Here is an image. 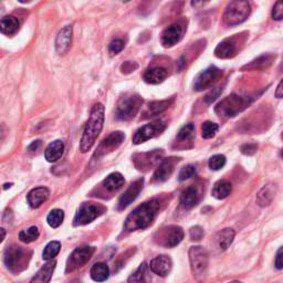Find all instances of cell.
<instances>
[{
	"label": "cell",
	"mask_w": 283,
	"mask_h": 283,
	"mask_svg": "<svg viewBox=\"0 0 283 283\" xmlns=\"http://www.w3.org/2000/svg\"><path fill=\"white\" fill-rule=\"evenodd\" d=\"M163 156L162 149H155L153 152L137 154L134 156V163L135 166L142 170L143 168H149L156 165Z\"/></svg>",
	"instance_id": "obj_15"
},
{
	"label": "cell",
	"mask_w": 283,
	"mask_h": 283,
	"mask_svg": "<svg viewBox=\"0 0 283 283\" xmlns=\"http://www.w3.org/2000/svg\"><path fill=\"white\" fill-rule=\"evenodd\" d=\"M229 283H242V282H240V281H231V282H229Z\"/></svg>",
	"instance_id": "obj_53"
},
{
	"label": "cell",
	"mask_w": 283,
	"mask_h": 283,
	"mask_svg": "<svg viewBox=\"0 0 283 283\" xmlns=\"http://www.w3.org/2000/svg\"><path fill=\"white\" fill-rule=\"evenodd\" d=\"M176 163H178V158H167L159 164V166L155 170L153 175V180L155 183H163L166 181L170 175L173 174Z\"/></svg>",
	"instance_id": "obj_17"
},
{
	"label": "cell",
	"mask_w": 283,
	"mask_h": 283,
	"mask_svg": "<svg viewBox=\"0 0 283 283\" xmlns=\"http://www.w3.org/2000/svg\"><path fill=\"white\" fill-rule=\"evenodd\" d=\"M209 167L212 170H219L221 169L223 166L226 165V157L223 156L221 154L218 155H213L212 157H210L209 159Z\"/></svg>",
	"instance_id": "obj_40"
},
{
	"label": "cell",
	"mask_w": 283,
	"mask_h": 283,
	"mask_svg": "<svg viewBox=\"0 0 283 283\" xmlns=\"http://www.w3.org/2000/svg\"><path fill=\"white\" fill-rule=\"evenodd\" d=\"M50 197V191L46 187H37L29 191L27 195V200L31 208H39Z\"/></svg>",
	"instance_id": "obj_20"
},
{
	"label": "cell",
	"mask_w": 283,
	"mask_h": 283,
	"mask_svg": "<svg viewBox=\"0 0 283 283\" xmlns=\"http://www.w3.org/2000/svg\"><path fill=\"white\" fill-rule=\"evenodd\" d=\"M204 234H205L204 230H202V228L199 226H195L193 228H190L189 230L190 239L194 240V241H199V240H201L202 237H204Z\"/></svg>",
	"instance_id": "obj_44"
},
{
	"label": "cell",
	"mask_w": 283,
	"mask_h": 283,
	"mask_svg": "<svg viewBox=\"0 0 283 283\" xmlns=\"http://www.w3.org/2000/svg\"><path fill=\"white\" fill-rule=\"evenodd\" d=\"M272 18L277 21L283 20V0L274 4V7L272 9Z\"/></svg>",
	"instance_id": "obj_43"
},
{
	"label": "cell",
	"mask_w": 283,
	"mask_h": 283,
	"mask_svg": "<svg viewBox=\"0 0 283 283\" xmlns=\"http://www.w3.org/2000/svg\"><path fill=\"white\" fill-rule=\"evenodd\" d=\"M27 254H28V252L23 248L16 247V245L8 247L6 252H5V263H6L7 268L13 272L19 271L25 268L26 263H28V260H27L28 255Z\"/></svg>",
	"instance_id": "obj_8"
},
{
	"label": "cell",
	"mask_w": 283,
	"mask_h": 283,
	"mask_svg": "<svg viewBox=\"0 0 283 283\" xmlns=\"http://www.w3.org/2000/svg\"><path fill=\"white\" fill-rule=\"evenodd\" d=\"M12 185H13V184H5V185H4V189H7L8 187L10 188V187H12Z\"/></svg>",
	"instance_id": "obj_52"
},
{
	"label": "cell",
	"mask_w": 283,
	"mask_h": 283,
	"mask_svg": "<svg viewBox=\"0 0 283 283\" xmlns=\"http://www.w3.org/2000/svg\"><path fill=\"white\" fill-rule=\"evenodd\" d=\"M72 27L67 26L60 30L56 39V50L59 55H66L71 47Z\"/></svg>",
	"instance_id": "obj_18"
},
{
	"label": "cell",
	"mask_w": 283,
	"mask_h": 283,
	"mask_svg": "<svg viewBox=\"0 0 283 283\" xmlns=\"http://www.w3.org/2000/svg\"><path fill=\"white\" fill-rule=\"evenodd\" d=\"M281 137H282V140H283V133H282V135H281Z\"/></svg>",
	"instance_id": "obj_55"
},
{
	"label": "cell",
	"mask_w": 283,
	"mask_h": 283,
	"mask_svg": "<svg viewBox=\"0 0 283 283\" xmlns=\"http://www.w3.org/2000/svg\"><path fill=\"white\" fill-rule=\"evenodd\" d=\"M257 144H245V145L241 146V153L244 155H253L257 152Z\"/></svg>",
	"instance_id": "obj_46"
},
{
	"label": "cell",
	"mask_w": 283,
	"mask_h": 283,
	"mask_svg": "<svg viewBox=\"0 0 283 283\" xmlns=\"http://www.w3.org/2000/svg\"><path fill=\"white\" fill-rule=\"evenodd\" d=\"M65 219V212L61 209H53L47 217V221L51 228H58Z\"/></svg>",
	"instance_id": "obj_35"
},
{
	"label": "cell",
	"mask_w": 283,
	"mask_h": 283,
	"mask_svg": "<svg viewBox=\"0 0 283 283\" xmlns=\"http://www.w3.org/2000/svg\"><path fill=\"white\" fill-rule=\"evenodd\" d=\"M251 12L250 4L243 0L231 2L226 8L223 14V21L228 26H237L247 20Z\"/></svg>",
	"instance_id": "obj_5"
},
{
	"label": "cell",
	"mask_w": 283,
	"mask_h": 283,
	"mask_svg": "<svg viewBox=\"0 0 283 283\" xmlns=\"http://www.w3.org/2000/svg\"><path fill=\"white\" fill-rule=\"evenodd\" d=\"M220 74V70L216 67H209L206 69L205 71L200 72L197 78L195 79L194 83V89L195 91H204L205 89H208L210 85L216 81L217 78Z\"/></svg>",
	"instance_id": "obj_13"
},
{
	"label": "cell",
	"mask_w": 283,
	"mask_h": 283,
	"mask_svg": "<svg viewBox=\"0 0 283 283\" xmlns=\"http://www.w3.org/2000/svg\"><path fill=\"white\" fill-rule=\"evenodd\" d=\"M151 268L146 263H142L138 269L133 273L127 282L129 283H151L152 276H151Z\"/></svg>",
	"instance_id": "obj_26"
},
{
	"label": "cell",
	"mask_w": 283,
	"mask_h": 283,
	"mask_svg": "<svg viewBox=\"0 0 283 283\" xmlns=\"http://www.w3.org/2000/svg\"><path fill=\"white\" fill-rule=\"evenodd\" d=\"M0 230H2V241H4V240H5V237H6V231H5V229H4V228L0 229Z\"/></svg>",
	"instance_id": "obj_50"
},
{
	"label": "cell",
	"mask_w": 283,
	"mask_h": 283,
	"mask_svg": "<svg viewBox=\"0 0 283 283\" xmlns=\"http://www.w3.org/2000/svg\"><path fill=\"white\" fill-rule=\"evenodd\" d=\"M250 104V100L242 95L231 94L221 100L215 108L216 114L223 119H231L247 108Z\"/></svg>",
	"instance_id": "obj_3"
},
{
	"label": "cell",
	"mask_w": 283,
	"mask_h": 283,
	"mask_svg": "<svg viewBox=\"0 0 283 283\" xmlns=\"http://www.w3.org/2000/svg\"><path fill=\"white\" fill-rule=\"evenodd\" d=\"M173 262L168 255H158L151 261L149 268L159 276H166L172 270Z\"/></svg>",
	"instance_id": "obj_19"
},
{
	"label": "cell",
	"mask_w": 283,
	"mask_h": 283,
	"mask_svg": "<svg viewBox=\"0 0 283 283\" xmlns=\"http://www.w3.org/2000/svg\"><path fill=\"white\" fill-rule=\"evenodd\" d=\"M275 268L283 269V247L277 250L275 255Z\"/></svg>",
	"instance_id": "obj_47"
},
{
	"label": "cell",
	"mask_w": 283,
	"mask_h": 283,
	"mask_svg": "<svg viewBox=\"0 0 283 283\" xmlns=\"http://www.w3.org/2000/svg\"><path fill=\"white\" fill-rule=\"evenodd\" d=\"M104 124V106L101 103L95 104L92 110L87 125L84 127L83 135L80 142V151L82 153L89 152L97 141Z\"/></svg>",
	"instance_id": "obj_2"
},
{
	"label": "cell",
	"mask_w": 283,
	"mask_h": 283,
	"mask_svg": "<svg viewBox=\"0 0 283 283\" xmlns=\"http://www.w3.org/2000/svg\"><path fill=\"white\" fill-rule=\"evenodd\" d=\"M218 130H219L218 124L210 121H207L201 126V135L202 137L206 138V140H209V138H212L216 135Z\"/></svg>",
	"instance_id": "obj_38"
},
{
	"label": "cell",
	"mask_w": 283,
	"mask_h": 283,
	"mask_svg": "<svg viewBox=\"0 0 283 283\" xmlns=\"http://www.w3.org/2000/svg\"><path fill=\"white\" fill-rule=\"evenodd\" d=\"M185 33V25L179 21V23H175L172 26L167 27L162 34V45L165 48H170L177 45L178 42L183 38V35Z\"/></svg>",
	"instance_id": "obj_12"
},
{
	"label": "cell",
	"mask_w": 283,
	"mask_h": 283,
	"mask_svg": "<svg viewBox=\"0 0 283 283\" xmlns=\"http://www.w3.org/2000/svg\"><path fill=\"white\" fill-rule=\"evenodd\" d=\"M172 103H173V99L164 100V101H155V102L148 104L147 109L145 110V112H144V115H145V117L147 119V117H152L161 114L165 110H167Z\"/></svg>",
	"instance_id": "obj_29"
},
{
	"label": "cell",
	"mask_w": 283,
	"mask_h": 283,
	"mask_svg": "<svg viewBox=\"0 0 283 283\" xmlns=\"http://www.w3.org/2000/svg\"><path fill=\"white\" fill-rule=\"evenodd\" d=\"M275 191H276V187L273 184H268L265 185L263 188H261V190L257 195V204L260 207H266L269 206L272 200H273L274 196H275Z\"/></svg>",
	"instance_id": "obj_25"
},
{
	"label": "cell",
	"mask_w": 283,
	"mask_h": 283,
	"mask_svg": "<svg viewBox=\"0 0 283 283\" xmlns=\"http://www.w3.org/2000/svg\"><path fill=\"white\" fill-rule=\"evenodd\" d=\"M95 249L90 245H83V247H79L73 251L70 258L68 260V266L67 272L74 271L79 268H81L84 264L89 262V260L92 257Z\"/></svg>",
	"instance_id": "obj_11"
},
{
	"label": "cell",
	"mask_w": 283,
	"mask_h": 283,
	"mask_svg": "<svg viewBox=\"0 0 283 283\" xmlns=\"http://www.w3.org/2000/svg\"><path fill=\"white\" fill-rule=\"evenodd\" d=\"M184 239L183 229L178 226H168L158 232L157 242L164 247L174 248Z\"/></svg>",
	"instance_id": "obj_10"
},
{
	"label": "cell",
	"mask_w": 283,
	"mask_h": 283,
	"mask_svg": "<svg viewBox=\"0 0 283 283\" xmlns=\"http://www.w3.org/2000/svg\"><path fill=\"white\" fill-rule=\"evenodd\" d=\"M143 100L138 94H126L121 98L116 106L115 115L121 121H130L134 119L140 111Z\"/></svg>",
	"instance_id": "obj_4"
},
{
	"label": "cell",
	"mask_w": 283,
	"mask_h": 283,
	"mask_svg": "<svg viewBox=\"0 0 283 283\" xmlns=\"http://www.w3.org/2000/svg\"><path fill=\"white\" fill-rule=\"evenodd\" d=\"M281 156H282V158H283V149L281 151Z\"/></svg>",
	"instance_id": "obj_54"
},
{
	"label": "cell",
	"mask_w": 283,
	"mask_h": 283,
	"mask_svg": "<svg viewBox=\"0 0 283 283\" xmlns=\"http://www.w3.org/2000/svg\"><path fill=\"white\" fill-rule=\"evenodd\" d=\"M221 92H222V88L221 87L212 89L211 91H209V92L207 93V95L205 97V101H206L208 104H211L213 101L217 100V98L219 97V95H220Z\"/></svg>",
	"instance_id": "obj_45"
},
{
	"label": "cell",
	"mask_w": 283,
	"mask_h": 283,
	"mask_svg": "<svg viewBox=\"0 0 283 283\" xmlns=\"http://www.w3.org/2000/svg\"><path fill=\"white\" fill-rule=\"evenodd\" d=\"M40 146H41V141H35V142L31 143L30 145L28 146V151L35 152V151H37V149H38Z\"/></svg>",
	"instance_id": "obj_49"
},
{
	"label": "cell",
	"mask_w": 283,
	"mask_h": 283,
	"mask_svg": "<svg viewBox=\"0 0 283 283\" xmlns=\"http://www.w3.org/2000/svg\"><path fill=\"white\" fill-rule=\"evenodd\" d=\"M124 41L121 39H115L110 44L109 46V52L111 56H115L117 53H120L123 49H124Z\"/></svg>",
	"instance_id": "obj_42"
},
{
	"label": "cell",
	"mask_w": 283,
	"mask_h": 283,
	"mask_svg": "<svg viewBox=\"0 0 283 283\" xmlns=\"http://www.w3.org/2000/svg\"><path fill=\"white\" fill-rule=\"evenodd\" d=\"M19 20L14 16H6L0 21V30L4 35L13 36L19 29Z\"/></svg>",
	"instance_id": "obj_30"
},
{
	"label": "cell",
	"mask_w": 283,
	"mask_h": 283,
	"mask_svg": "<svg viewBox=\"0 0 283 283\" xmlns=\"http://www.w3.org/2000/svg\"><path fill=\"white\" fill-rule=\"evenodd\" d=\"M272 60H273V56L266 55V56L259 57L257 60L252 61L249 66L247 65L243 69H263L269 67L272 63Z\"/></svg>",
	"instance_id": "obj_37"
},
{
	"label": "cell",
	"mask_w": 283,
	"mask_h": 283,
	"mask_svg": "<svg viewBox=\"0 0 283 283\" xmlns=\"http://www.w3.org/2000/svg\"><path fill=\"white\" fill-rule=\"evenodd\" d=\"M167 77V71L164 68H153L149 69L144 74V80L149 84L162 83Z\"/></svg>",
	"instance_id": "obj_31"
},
{
	"label": "cell",
	"mask_w": 283,
	"mask_h": 283,
	"mask_svg": "<svg viewBox=\"0 0 283 283\" xmlns=\"http://www.w3.org/2000/svg\"><path fill=\"white\" fill-rule=\"evenodd\" d=\"M61 244L59 241H51L46 245V248L44 250V253H42V258L44 260H51L55 257H57L58 253L60 252Z\"/></svg>",
	"instance_id": "obj_36"
},
{
	"label": "cell",
	"mask_w": 283,
	"mask_h": 283,
	"mask_svg": "<svg viewBox=\"0 0 283 283\" xmlns=\"http://www.w3.org/2000/svg\"><path fill=\"white\" fill-rule=\"evenodd\" d=\"M105 208L94 202H83L79 207L76 217H74V226H83L95 220L102 215Z\"/></svg>",
	"instance_id": "obj_7"
},
{
	"label": "cell",
	"mask_w": 283,
	"mask_h": 283,
	"mask_svg": "<svg viewBox=\"0 0 283 283\" xmlns=\"http://www.w3.org/2000/svg\"><path fill=\"white\" fill-rule=\"evenodd\" d=\"M195 175H196V167L194 165H187V166L180 169V172L178 174V180L185 181L187 179L194 177Z\"/></svg>",
	"instance_id": "obj_41"
},
{
	"label": "cell",
	"mask_w": 283,
	"mask_h": 283,
	"mask_svg": "<svg viewBox=\"0 0 283 283\" xmlns=\"http://www.w3.org/2000/svg\"><path fill=\"white\" fill-rule=\"evenodd\" d=\"M56 265H57L56 260L49 261V262L46 263L38 272H37L36 275L31 279L30 283H49L53 272H55Z\"/></svg>",
	"instance_id": "obj_21"
},
{
	"label": "cell",
	"mask_w": 283,
	"mask_h": 283,
	"mask_svg": "<svg viewBox=\"0 0 283 283\" xmlns=\"http://www.w3.org/2000/svg\"><path fill=\"white\" fill-rule=\"evenodd\" d=\"M231 190H232V186H231L230 181L222 179V180L217 181V183L215 184L211 194L216 199L221 200V199L227 198V197L231 194Z\"/></svg>",
	"instance_id": "obj_28"
},
{
	"label": "cell",
	"mask_w": 283,
	"mask_h": 283,
	"mask_svg": "<svg viewBox=\"0 0 283 283\" xmlns=\"http://www.w3.org/2000/svg\"><path fill=\"white\" fill-rule=\"evenodd\" d=\"M189 260L191 265V271H193L194 276L198 281L205 279L208 264H209V254L208 251L197 245V247H191L189 249Z\"/></svg>",
	"instance_id": "obj_6"
},
{
	"label": "cell",
	"mask_w": 283,
	"mask_h": 283,
	"mask_svg": "<svg viewBox=\"0 0 283 283\" xmlns=\"http://www.w3.org/2000/svg\"><path fill=\"white\" fill-rule=\"evenodd\" d=\"M165 129H166V124L161 120L149 123V124L144 125L136 131L135 135L133 136V143H134L135 145L142 144L144 142L151 140V138H154L157 135L162 134V132H164Z\"/></svg>",
	"instance_id": "obj_9"
},
{
	"label": "cell",
	"mask_w": 283,
	"mask_h": 283,
	"mask_svg": "<svg viewBox=\"0 0 283 283\" xmlns=\"http://www.w3.org/2000/svg\"><path fill=\"white\" fill-rule=\"evenodd\" d=\"M125 179L123 177V175L120 173H112L109 175L103 181V186L106 190L109 191H116L120 188H122V186H124Z\"/></svg>",
	"instance_id": "obj_32"
},
{
	"label": "cell",
	"mask_w": 283,
	"mask_h": 283,
	"mask_svg": "<svg viewBox=\"0 0 283 283\" xmlns=\"http://www.w3.org/2000/svg\"><path fill=\"white\" fill-rule=\"evenodd\" d=\"M194 132H195V126L193 124H186L179 130L177 134V140L178 141L190 140L194 135Z\"/></svg>",
	"instance_id": "obj_39"
},
{
	"label": "cell",
	"mask_w": 283,
	"mask_h": 283,
	"mask_svg": "<svg viewBox=\"0 0 283 283\" xmlns=\"http://www.w3.org/2000/svg\"><path fill=\"white\" fill-rule=\"evenodd\" d=\"M275 98L282 99L283 98V79L281 80V82L277 85V88L275 90Z\"/></svg>",
	"instance_id": "obj_48"
},
{
	"label": "cell",
	"mask_w": 283,
	"mask_h": 283,
	"mask_svg": "<svg viewBox=\"0 0 283 283\" xmlns=\"http://www.w3.org/2000/svg\"><path fill=\"white\" fill-rule=\"evenodd\" d=\"M159 209H161V204L157 199L144 202L135 208L126 218L124 225L125 229L127 231H136L147 228L156 218Z\"/></svg>",
	"instance_id": "obj_1"
},
{
	"label": "cell",
	"mask_w": 283,
	"mask_h": 283,
	"mask_svg": "<svg viewBox=\"0 0 283 283\" xmlns=\"http://www.w3.org/2000/svg\"><path fill=\"white\" fill-rule=\"evenodd\" d=\"M236 51L237 48L234 42L230 39H227L221 41L220 44L216 47L215 56L219 59H229L236 55Z\"/></svg>",
	"instance_id": "obj_24"
},
{
	"label": "cell",
	"mask_w": 283,
	"mask_h": 283,
	"mask_svg": "<svg viewBox=\"0 0 283 283\" xmlns=\"http://www.w3.org/2000/svg\"><path fill=\"white\" fill-rule=\"evenodd\" d=\"M193 6H200V5H204V3H191Z\"/></svg>",
	"instance_id": "obj_51"
},
{
	"label": "cell",
	"mask_w": 283,
	"mask_h": 283,
	"mask_svg": "<svg viewBox=\"0 0 283 283\" xmlns=\"http://www.w3.org/2000/svg\"><path fill=\"white\" fill-rule=\"evenodd\" d=\"M91 277L97 282H103L109 277L110 270L109 266L105 263L98 262L95 263L92 268H91Z\"/></svg>",
	"instance_id": "obj_33"
},
{
	"label": "cell",
	"mask_w": 283,
	"mask_h": 283,
	"mask_svg": "<svg viewBox=\"0 0 283 283\" xmlns=\"http://www.w3.org/2000/svg\"><path fill=\"white\" fill-rule=\"evenodd\" d=\"M39 229L37 228L36 226L30 227L28 229H26V230H23L19 232V240L21 242H25V243H30L35 241L39 238Z\"/></svg>",
	"instance_id": "obj_34"
},
{
	"label": "cell",
	"mask_w": 283,
	"mask_h": 283,
	"mask_svg": "<svg viewBox=\"0 0 283 283\" xmlns=\"http://www.w3.org/2000/svg\"><path fill=\"white\" fill-rule=\"evenodd\" d=\"M199 201V193L195 187H188L180 195V205L185 209H190L195 207Z\"/></svg>",
	"instance_id": "obj_23"
},
{
	"label": "cell",
	"mask_w": 283,
	"mask_h": 283,
	"mask_svg": "<svg viewBox=\"0 0 283 283\" xmlns=\"http://www.w3.org/2000/svg\"><path fill=\"white\" fill-rule=\"evenodd\" d=\"M216 240V244L217 247L220 249L221 251L223 250H227L229 247H230V244L232 243L233 239H234V231L233 229L231 228H226L221 230L220 232L217 233V236L215 238Z\"/></svg>",
	"instance_id": "obj_27"
},
{
	"label": "cell",
	"mask_w": 283,
	"mask_h": 283,
	"mask_svg": "<svg viewBox=\"0 0 283 283\" xmlns=\"http://www.w3.org/2000/svg\"><path fill=\"white\" fill-rule=\"evenodd\" d=\"M143 185H144L143 178L137 179L134 181V183L131 184V186L127 188L125 193L121 196L119 204H117V209L124 210L125 208L129 207L132 202L137 198V196L140 195L141 190L143 189Z\"/></svg>",
	"instance_id": "obj_14"
},
{
	"label": "cell",
	"mask_w": 283,
	"mask_h": 283,
	"mask_svg": "<svg viewBox=\"0 0 283 283\" xmlns=\"http://www.w3.org/2000/svg\"><path fill=\"white\" fill-rule=\"evenodd\" d=\"M65 151V144L60 140H56L49 144L45 152V157L49 163H55L61 158Z\"/></svg>",
	"instance_id": "obj_22"
},
{
	"label": "cell",
	"mask_w": 283,
	"mask_h": 283,
	"mask_svg": "<svg viewBox=\"0 0 283 283\" xmlns=\"http://www.w3.org/2000/svg\"><path fill=\"white\" fill-rule=\"evenodd\" d=\"M125 140V134L123 132H113L111 134L105 137L104 140L101 142L98 152L95 155H104L109 152H112L113 149L119 147L121 144Z\"/></svg>",
	"instance_id": "obj_16"
}]
</instances>
